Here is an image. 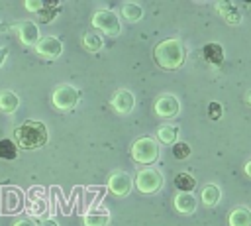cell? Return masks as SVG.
Masks as SVG:
<instances>
[{"label": "cell", "mask_w": 251, "mask_h": 226, "mask_svg": "<svg viewBox=\"0 0 251 226\" xmlns=\"http://www.w3.org/2000/svg\"><path fill=\"white\" fill-rule=\"evenodd\" d=\"M153 57H155V63L161 69L175 71V69L182 67L184 57H186V49H184V43L180 39L171 37V39H165V41L155 45Z\"/></svg>", "instance_id": "6da1fadb"}, {"label": "cell", "mask_w": 251, "mask_h": 226, "mask_svg": "<svg viewBox=\"0 0 251 226\" xmlns=\"http://www.w3.org/2000/svg\"><path fill=\"white\" fill-rule=\"evenodd\" d=\"M14 140L22 149H39L47 143L49 134L43 122L39 120H25L14 130Z\"/></svg>", "instance_id": "7a4b0ae2"}, {"label": "cell", "mask_w": 251, "mask_h": 226, "mask_svg": "<svg viewBox=\"0 0 251 226\" xmlns=\"http://www.w3.org/2000/svg\"><path fill=\"white\" fill-rule=\"evenodd\" d=\"M131 159L139 165H151L159 159V141L151 136L137 138L131 145Z\"/></svg>", "instance_id": "3957f363"}, {"label": "cell", "mask_w": 251, "mask_h": 226, "mask_svg": "<svg viewBox=\"0 0 251 226\" xmlns=\"http://www.w3.org/2000/svg\"><path fill=\"white\" fill-rule=\"evenodd\" d=\"M163 185H165V177L159 169L143 167L135 175V189L143 195H155L163 189Z\"/></svg>", "instance_id": "277c9868"}, {"label": "cell", "mask_w": 251, "mask_h": 226, "mask_svg": "<svg viewBox=\"0 0 251 226\" xmlns=\"http://www.w3.org/2000/svg\"><path fill=\"white\" fill-rule=\"evenodd\" d=\"M51 100H53V106H55L57 110L69 112V110H73V108L78 104L80 92H78V88H75L73 85H59V86L53 90Z\"/></svg>", "instance_id": "5b68a950"}, {"label": "cell", "mask_w": 251, "mask_h": 226, "mask_svg": "<svg viewBox=\"0 0 251 226\" xmlns=\"http://www.w3.org/2000/svg\"><path fill=\"white\" fill-rule=\"evenodd\" d=\"M92 28H96L108 35H120L122 33L120 16L112 10H96L92 16Z\"/></svg>", "instance_id": "8992f818"}, {"label": "cell", "mask_w": 251, "mask_h": 226, "mask_svg": "<svg viewBox=\"0 0 251 226\" xmlns=\"http://www.w3.org/2000/svg\"><path fill=\"white\" fill-rule=\"evenodd\" d=\"M0 202L4 214H16L25 208V197L18 187H2Z\"/></svg>", "instance_id": "52a82bcc"}, {"label": "cell", "mask_w": 251, "mask_h": 226, "mask_svg": "<svg viewBox=\"0 0 251 226\" xmlns=\"http://www.w3.org/2000/svg\"><path fill=\"white\" fill-rule=\"evenodd\" d=\"M133 189V179L126 171H114L108 177V191L116 197H127Z\"/></svg>", "instance_id": "ba28073f"}, {"label": "cell", "mask_w": 251, "mask_h": 226, "mask_svg": "<svg viewBox=\"0 0 251 226\" xmlns=\"http://www.w3.org/2000/svg\"><path fill=\"white\" fill-rule=\"evenodd\" d=\"M155 114L159 118H175L178 112H180V100L175 96V94H161L157 100H155Z\"/></svg>", "instance_id": "9c48e42d"}, {"label": "cell", "mask_w": 251, "mask_h": 226, "mask_svg": "<svg viewBox=\"0 0 251 226\" xmlns=\"http://www.w3.org/2000/svg\"><path fill=\"white\" fill-rule=\"evenodd\" d=\"M35 51H37V55H41L45 59H57L63 53V43L55 35H45V37H41L37 41Z\"/></svg>", "instance_id": "30bf717a"}, {"label": "cell", "mask_w": 251, "mask_h": 226, "mask_svg": "<svg viewBox=\"0 0 251 226\" xmlns=\"http://www.w3.org/2000/svg\"><path fill=\"white\" fill-rule=\"evenodd\" d=\"M112 108L118 112V114H129L135 106V96L131 90L127 88H118L114 94H112V100H110Z\"/></svg>", "instance_id": "8fae6325"}, {"label": "cell", "mask_w": 251, "mask_h": 226, "mask_svg": "<svg viewBox=\"0 0 251 226\" xmlns=\"http://www.w3.org/2000/svg\"><path fill=\"white\" fill-rule=\"evenodd\" d=\"M16 29H18V37H20V41H22L24 45L35 47L37 41L41 39V37H39V28H37V24L31 22V20H24V22H20Z\"/></svg>", "instance_id": "7c38bea8"}, {"label": "cell", "mask_w": 251, "mask_h": 226, "mask_svg": "<svg viewBox=\"0 0 251 226\" xmlns=\"http://www.w3.org/2000/svg\"><path fill=\"white\" fill-rule=\"evenodd\" d=\"M173 204L180 214H194L198 202H196V197L192 193H176Z\"/></svg>", "instance_id": "4fadbf2b"}, {"label": "cell", "mask_w": 251, "mask_h": 226, "mask_svg": "<svg viewBox=\"0 0 251 226\" xmlns=\"http://www.w3.org/2000/svg\"><path fill=\"white\" fill-rule=\"evenodd\" d=\"M216 10L220 12V16H222L227 24L237 26V24H241V20H243L239 8H237L233 2H218V4H216Z\"/></svg>", "instance_id": "5bb4252c"}, {"label": "cell", "mask_w": 251, "mask_h": 226, "mask_svg": "<svg viewBox=\"0 0 251 226\" xmlns=\"http://www.w3.org/2000/svg\"><path fill=\"white\" fill-rule=\"evenodd\" d=\"M202 55L208 63L212 65H222L224 63V47L218 41H210L202 47Z\"/></svg>", "instance_id": "9a60e30c"}, {"label": "cell", "mask_w": 251, "mask_h": 226, "mask_svg": "<svg viewBox=\"0 0 251 226\" xmlns=\"http://www.w3.org/2000/svg\"><path fill=\"white\" fill-rule=\"evenodd\" d=\"M222 198V189L216 185V183H206L202 187V193H200V200L202 204L206 206H216Z\"/></svg>", "instance_id": "2e32d148"}, {"label": "cell", "mask_w": 251, "mask_h": 226, "mask_svg": "<svg viewBox=\"0 0 251 226\" xmlns=\"http://www.w3.org/2000/svg\"><path fill=\"white\" fill-rule=\"evenodd\" d=\"M178 134H180V126L178 124H163L157 130V140L161 143H176L178 141Z\"/></svg>", "instance_id": "e0dca14e"}, {"label": "cell", "mask_w": 251, "mask_h": 226, "mask_svg": "<svg viewBox=\"0 0 251 226\" xmlns=\"http://www.w3.org/2000/svg\"><path fill=\"white\" fill-rule=\"evenodd\" d=\"M229 226H249L251 224V210L247 206H235L227 216Z\"/></svg>", "instance_id": "ac0fdd59"}, {"label": "cell", "mask_w": 251, "mask_h": 226, "mask_svg": "<svg viewBox=\"0 0 251 226\" xmlns=\"http://www.w3.org/2000/svg\"><path fill=\"white\" fill-rule=\"evenodd\" d=\"M18 106H20V98L14 90H8V88L0 90V110L2 112L12 114V112L18 110Z\"/></svg>", "instance_id": "d6986e66"}, {"label": "cell", "mask_w": 251, "mask_h": 226, "mask_svg": "<svg viewBox=\"0 0 251 226\" xmlns=\"http://www.w3.org/2000/svg\"><path fill=\"white\" fill-rule=\"evenodd\" d=\"M120 14H122V18L127 20L129 24H135V22H139V20L143 18V8H141L139 4H135V2H126V4L122 6Z\"/></svg>", "instance_id": "ffe728a7"}, {"label": "cell", "mask_w": 251, "mask_h": 226, "mask_svg": "<svg viewBox=\"0 0 251 226\" xmlns=\"http://www.w3.org/2000/svg\"><path fill=\"white\" fill-rule=\"evenodd\" d=\"M173 183L178 189V193H192V189L196 187V179L190 173H178V175H175Z\"/></svg>", "instance_id": "44dd1931"}, {"label": "cell", "mask_w": 251, "mask_h": 226, "mask_svg": "<svg viewBox=\"0 0 251 226\" xmlns=\"http://www.w3.org/2000/svg\"><path fill=\"white\" fill-rule=\"evenodd\" d=\"M25 210H27L29 218L45 216V212H47V202H45V198H29V202L25 204Z\"/></svg>", "instance_id": "7402d4cb"}, {"label": "cell", "mask_w": 251, "mask_h": 226, "mask_svg": "<svg viewBox=\"0 0 251 226\" xmlns=\"http://www.w3.org/2000/svg\"><path fill=\"white\" fill-rule=\"evenodd\" d=\"M82 45H84V49L86 51H90V53H96V51H100L102 47H104V39H102V35H98V33H86L84 37H82Z\"/></svg>", "instance_id": "603a6c76"}, {"label": "cell", "mask_w": 251, "mask_h": 226, "mask_svg": "<svg viewBox=\"0 0 251 226\" xmlns=\"http://www.w3.org/2000/svg\"><path fill=\"white\" fill-rule=\"evenodd\" d=\"M108 220H110L108 212H88L82 218L84 226H108Z\"/></svg>", "instance_id": "cb8c5ba5"}, {"label": "cell", "mask_w": 251, "mask_h": 226, "mask_svg": "<svg viewBox=\"0 0 251 226\" xmlns=\"http://www.w3.org/2000/svg\"><path fill=\"white\" fill-rule=\"evenodd\" d=\"M16 155H18L16 143L12 140H0V159L12 161V159H16Z\"/></svg>", "instance_id": "d4e9b609"}, {"label": "cell", "mask_w": 251, "mask_h": 226, "mask_svg": "<svg viewBox=\"0 0 251 226\" xmlns=\"http://www.w3.org/2000/svg\"><path fill=\"white\" fill-rule=\"evenodd\" d=\"M37 14H39V22L51 24L57 18V14H59V6H43L41 12H37Z\"/></svg>", "instance_id": "484cf974"}, {"label": "cell", "mask_w": 251, "mask_h": 226, "mask_svg": "<svg viewBox=\"0 0 251 226\" xmlns=\"http://www.w3.org/2000/svg\"><path fill=\"white\" fill-rule=\"evenodd\" d=\"M190 145L186 143V141H176V143H173V157L175 159H186V157H190Z\"/></svg>", "instance_id": "4316f807"}, {"label": "cell", "mask_w": 251, "mask_h": 226, "mask_svg": "<svg viewBox=\"0 0 251 226\" xmlns=\"http://www.w3.org/2000/svg\"><path fill=\"white\" fill-rule=\"evenodd\" d=\"M222 114H224L222 104H220V102H216V100H212V102L208 104V118H210V120H220V118H222Z\"/></svg>", "instance_id": "83f0119b"}, {"label": "cell", "mask_w": 251, "mask_h": 226, "mask_svg": "<svg viewBox=\"0 0 251 226\" xmlns=\"http://www.w3.org/2000/svg\"><path fill=\"white\" fill-rule=\"evenodd\" d=\"M24 8H25L27 12H41L43 2H41V0H25V2H24Z\"/></svg>", "instance_id": "f1b7e54d"}, {"label": "cell", "mask_w": 251, "mask_h": 226, "mask_svg": "<svg viewBox=\"0 0 251 226\" xmlns=\"http://www.w3.org/2000/svg\"><path fill=\"white\" fill-rule=\"evenodd\" d=\"M14 226H37V224H35V220H33V218H29V216H27V218H20V220H16V222H14Z\"/></svg>", "instance_id": "f546056e"}, {"label": "cell", "mask_w": 251, "mask_h": 226, "mask_svg": "<svg viewBox=\"0 0 251 226\" xmlns=\"http://www.w3.org/2000/svg\"><path fill=\"white\" fill-rule=\"evenodd\" d=\"M39 226H59V222H57L53 216H47V218H43V220L39 222Z\"/></svg>", "instance_id": "4dcf8cb0"}, {"label": "cell", "mask_w": 251, "mask_h": 226, "mask_svg": "<svg viewBox=\"0 0 251 226\" xmlns=\"http://www.w3.org/2000/svg\"><path fill=\"white\" fill-rule=\"evenodd\" d=\"M6 57H8V49H6V47H0V67L4 65Z\"/></svg>", "instance_id": "1f68e13d"}, {"label": "cell", "mask_w": 251, "mask_h": 226, "mask_svg": "<svg viewBox=\"0 0 251 226\" xmlns=\"http://www.w3.org/2000/svg\"><path fill=\"white\" fill-rule=\"evenodd\" d=\"M243 171H245V173H247V175L251 177V159H249V161H247V163L243 165Z\"/></svg>", "instance_id": "d6a6232c"}, {"label": "cell", "mask_w": 251, "mask_h": 226, "mask_svg": "<svg viewBox=\"0 0 251 226\" xmlns=\"http://www.w3.org/2000/svg\"><path fill=\"white\" fill-rule=\"evenodd\" d=\"M245 102L251 106V90H247V92H245Z\"/></svg>", "instance_id": "836d02e7"}, {"label": "cell", "mask_w": 251, "mask_h": 226, "mask_svg": "<svg viewBox=\"0 0 251 226\" xmlns=\"http://www.w3.org/2000/svg\"><path fill=\"white\" fill-rule=\"evenodd\" d=\"M0 29H2V22H0Z\"/></svg>", "instance_id": "e575fe53"}, {"label": "cell", "mask_w": 251, "mask_h": 226, "mask_svg": "<svg viewBox=\"0 0 251 226\" xmlns=\"http://www.w3.org/2000/svg\"><path fill=\"white\" fill-rule=\"evenodd\" d=\"M249 226H251V224H249Z\"/></svg>", "instance_id": "d590c367"}]
</instances>
